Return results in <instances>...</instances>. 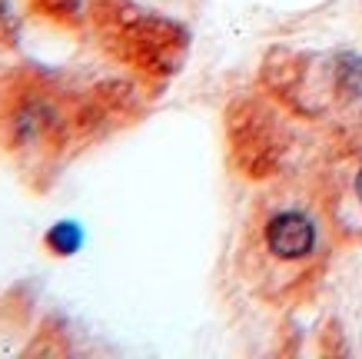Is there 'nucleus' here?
I'll use <instances>...</instances> for the list:
<instances>
[{"label": "nucleus", "instance_id": "f03ea898", "mask_svg": "<svg viewBox=\"0 0 362 359\" xmlns=\"http://www.w3.org/2000/svg\"><path fill=\"white\" fill-rule=\"evenodd\" d=\"M80 229L74 227V223H57L50 233H47V246L54 253H60V256H70V253L80 246Z\"/></svg>", "mask_w": 362, "mask_h": 359}, {"label": "nucleus", "instance_id": "f257e3e1", "mask_svg": "<svg viewBox=\"0 0 362 359\" xmlns=\"http://www.w3.org/2000/svg\"><path fill=\"white\" fill-rule=\"evenodd\" d=\"M259 246L279 266H303L319 250V223L299 203H279L259 227Z\"/></svg>", "mask_w": 362, "mask_h": 359}, {"label": "nucleus", "instance_id": "7ed1b4c3", "mask_svg": "<svg viewBox=\"0 0 362 359\" xmlns=\"http://www.w3.org/2000/svg\"><path fill=\"white\" fill-rule=\"evenodd\" d=\"M352 196H356V203L362 207V160L356 166V176H352Z\"/></svg>", "mask_w": 362, "mask_h": 359}]
</instances>
